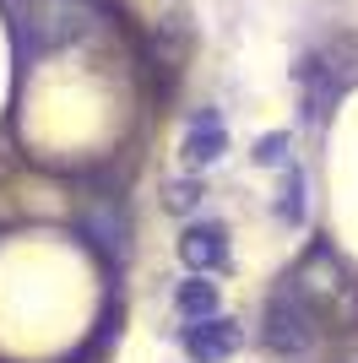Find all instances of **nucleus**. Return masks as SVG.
Instances as JSON below:
<instances>
[{
	"instance_id": "f257e3e1",
	"label": "nucleus",
	"mask_w": 358,
	"mask_h": 363,
	"mask_svg": "<svg viewBox=\"0 0 358 363\" xmlns=\"http://www.w3.org/2000/svg\"><path fill=\"white\" fill-rule=\"evenodd\" d=\"M266 347L271 352H310L315 347V315L304 309L298 293H277L266 303Z\"/></svg>"
},
{
	"instance_id": "f03ea898",
	"label": "nucleus",
	"mask_w": 358,
	"mask_h": 363,
	"mask_svg": "<svg viewBox=\"0 0 358 363\" xmlns=\"http://www.w3.org/2000/svg\"><path fill=\"white\" fill-rule=\"evenodd\" d=\"M239 325L234 320H217V315H201L185 331V358L190 363H228V352H239Z\"/></svg>"
},
{
	"instance_id": "7ed1b4c3",
	"label": "nucleus",
	"mask_w": 358,
	"mask_h": 363,
	"mask_svg": "<svg viewBox=\"0 0 358 363\" xmlns=\"http://www.w3.org/2000/svg\"><path fill=\"white\" fill-rule=\"evenodd\" d=\"M223 147H228L223 114H217V108H195L190 125H185V163H190V168H207V163L223 157Z\"/></svg>"
},
{
	"instance_id": "20e7f679",
	"label": "nucleus",
	"mask_w": 358,
	"mask_h": 363,
	"mask_svg": "<svg viewBox=\"0 0 358 363\" xmlns=\"http://www.w3.org/2000/svg\"><path fill=\"white\" fill-rule=\"evenodd\" d=\"M179 260L190 266V272H217L228 260V239H223V228H212V223H195L179 233Z\"/></svg>"
},
{
	"instance_id": "39448f33",
	"label": "nucleus",
	"mask_w": 358,
	"mask_h": 363,
	"mask_svg": "<svg viewBox=\"0 0 358 363\" xmlns=\"http://www.w3.org/2000/svg\"><path fill=\"white\" fill-rule=\"evenodd\" d=\"M174 303H179V315H190V320L212 315V309H217V282H207V277H190V282H179Z\"/></svg>"
},
{
	"instance_id": "423d86ee",
	"label": "nucleus",
	"mask_w": 358,
	"mask_h": 363,
	"mask_svg": "<svg viewBox=\"0 0 358 363\" xmlns=\"http://www.w3.org/2000/svg\"><path fill=\"white\" fill-rule=\"evenodd\" d=\"M195 201H201V184H195V179H174V184H163V206H168V212H190Z\"/></svg>"
},
{
	"instance_id": "0eeeda50",
	"label": "nucleus",
	"mask_w": 358,
	"mask_h": 363,
	"mask_svg": "<svg viewBox=\"0 0 358 363\" xmlns=\"http://www.w3.org/2000/svg\"><path fill=\"white\" fill-rule=\"evenodd\" d=\"M283 157H288V130H271V136L255 141V163H261V168L283 163Z\"/></svg>"
},
{
	"instance_id": "6e6552de",
	"label": "nucleus",
	"mask_w": 358,
	"mask_h": 363,
	"mask_svg": "<svg viewBox=\"0 0 358 363\" xmlns=\"http://www.w3.org/2000/svg\"><path fill=\"white\" fill-rule=\"evenodd\" d=\"M304 179H298V174H288V184H283V217L288 223H298V217H304Z\"/></svg>"
}]
</instances>
